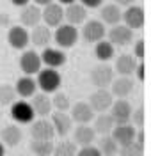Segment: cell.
I'll return each mask as SVG.
<instances>
[{
  "mask_svg": "<svg viewBox=\"0 0 151 156\" xmlns=\"http://www.w3.org/2000/svg\"><path fill=\"white\" fill-rule=\"evenodd\" d=\"M78 30L75 25H70V23H60L59 27H55V34H53V41L55 44L59 46L60 50H68L73 48L77 43H78Z\"/></svg>",
  "mask_w": 151,
  "mask_h": 156,
  "instance_id": "1",
  "label": "cell"
},
{
  "mask_svg": "<svg viewBox=\"0 0 151 156\" xmlns=\"http://www.w3.org/2000/svg\"><path fill=\"white\" fill-rule=\"evenodd\" d=\"M38 87L46 92V94H52V92H57L62 85V78H60L59 71H55L53 68H46V69H39L38 71V80H36Z\"/></svg>",
  "mask_w": 151,
  "mask_h": 156,
  "instance_id": "2",
  "label": "cell"
},
{
  "mask_svg": "<svg viewBox=\"0 0 151 156\" xmlns=\"http://www.w3.org/2000/svg\"><path fill=\"white\" fill-rule=\"evenodd\" d=\"M41 20L45 21L46 27H59L60 23H64V5H60L59 2H50L46 5H43L41 9Z\"/></svg>",
  "mask_w": 151,
  "mask_h": 156,
  "instance_id": "3",
  "label": "cell"
},
{
  "mask_svg": "<svg viewBox=\"0 0 151 156\" xmlns=\"http://www.w3.org/2000/svg\"><path fill=\"white\" fill-rule=\"evenodd\" d=\"M114 73H116L114 68H110L107 62H101V64H98V66H94L91 69V82H92L94 87L107 89L114 80Z\"/></svg>",
  "mask_w": 151,
  "mask_h": 156,
  "instance_id": "4",
  "label": "cell"
},
{
  "mask_svg": "<svg viewBox=\"0 0 151 156\" xmlns=\"http://www.w3.org/2000/svg\"><path fill=\"white\" fill-rule=\"evenodd\" d=\"M11 117L16 124H30L34 121V108L27 101H13L11 103Z\"/></svg>",
  "mask_w": 151,
  "mask_h": 156,
  "instance_id": "5",
  "label": "cell"
},
{
  "mask_svg": "<svg viewBox=\"0 0 151 156\" xmlns=\"http://www.w3.org/2000/svg\"><path fill=\"white\" fill-rule=\"evenodd\" d=\"M121 21H124L126 27H130L131 30H137L144 27V21H146V12L141 5L137 4H131L128 7H124V12H123V18Z\"/></svg>",
  "mask_w": 151,
  "mask_h": 156,
  "instance_id": "6",
  "label": "cell"
},
{
  "mask_svg": "<svg viewBox=\"0 0 151 156\" xmlns=\"http://www.w3.org/2000/svg\"><path fill=\"white\" fill-rule=\"evenodd\" d=\"M107 36V29H105V23L101 20H89V21H84V27H82V37L85 39L87 43H98Z\"/></svg>",
  "mask_w": 151,
  "mask_h": 156,
  "instance_id": "7",
  "label": "cell"
},
{
  "mask_svg": "<svg viewBox=\"0 0 151 156\" xmlns=\"http://www.w3.org/2000/svg\"><path fill=\"white\" fill-rule=\"evenodd\" d=\"M133 37H135L133 30L126 25H121V23L112 25V29L109 30V41L114 46H128L133 43Z\"/></svg>",
  "mask_w": 151,
  "mask_h": 156,
  "instance_id": "8",
  "label": "cell"
},
{
  "mask_svg": "<svg viewBox=\"0 0 151 156\" xmlns=\"http://www.w3.org/2000/svg\"><path fill=\"white\" fill-rule=\"evenodd\" d=\"M110 114L109 115L114 119L116 124H124V122H130V115H131V105L124 99V98H119L117 101H112L110 105Z\"/></svg>",
  "mask_w": 151,
  "mask_h": 156,
  "instance_id": "9",
  "label": "cell"
},
{
  "mask_svg": "<svg viewBox=\"0 0 151 156\" xmlns=\"http://www.w3.org/2000/svg\"><path fill=\"white\" fill-rule=\"evenodd\" d=\"M112 101H114V96L110 94V90H107V89H96L92 94L89 96V103L91 108L94 110V112H107L109 108H110Z\"/></svg>",
  "mask_w": 151,
  "mask_h": 156,
  "instance_id": "10",
  "label": "cell"
},
{
  "mask_svg": "<svg viewBox=\"0 0 151 156\" xmlns=\"http://www.w3.org/2000/svg\"><path fill=\"white\" fill-rule=\"evenodd\" d=\"M41 66H43V62H41V57L38 51L25 50L20 55V69L25 75H36L41 69Z\"/></svg>",
  "mask_w": 151,
  "mask_h": 156,
  "instance_id": "11",
  "label": "cell"
},
{
  "mask_svg": "<svg viewBox=\"0 0 151 156\" xmlns=\"http://www.w3.org/2000/svg\"><path fill=\"white\" fill-rule=\"evenodd\" d=\"M7 43L14 50H25L27 44H30L29 32L23 25H14L7 30Z\"/></svg>",
  "mask_w": 151,
  "mask_h": 156,
  "instance_id": "12",
  "label": "cell"
},
{
  "mask_svg": "<svg viewBox=\"0 0 151 156\" xmlns=\"http://www.w3.org/2000/svg\"><path fill=\"white\" fill-rule=\"evenodd\" d=\"M30 136L32 140H53L55 136V129H53V124L50 121H45V119H39V121H32L30 122Z\"/></svg>",
  "mask_w": 151,
  "mask_h": 156,
  "instance_id": "13",
  "label": "cell"
},
{
  "mask_svg": "<svg viewBox=\"0 0 151 156\" xmlns=\"http://www.w3.org/2000/svg\"><path fill=\"white\" fill-rule=\"evenodd\" d=\"M64 20H66V23L75 25V27L77 25H82L87 20V9L82 5L78 0L73 2V4H68L64 7Z\"/></svg>",
  "mask_w": 151,
  "mask_h": 156,
  "instance_id": "14",
  "label": "cell"
},
{
  "mask_svg": "<svg viewBox=\"0 0 151 156\" xmlns=\"http://www.w3.org/2000/svg\"><path fill=\"white\" fill-rule=\"evenodd\" d=\"M29 39H30V44H34L36 48H46V46H50L53 34H52L50 27L36 25V27H32V34H29Z\"/></svg>",
  "mask_w": 151,
  "mask_h": 156,
  "instance_id": "15",
  "label": "cell"
},
{
  "mask_svg": "<svg viewBox=\"0 0 151 156\" xmlns=\"http://www.w3.org/2000/svg\"><path fill=\"white\" fill-rule=\"evenodd\" d=\"M20 23L23 27H36V25H39L41 21V7L39 5H36V4H27V5H23L20 7Z\"/></svg>",
  "mask_w": 151,
  "mask_h": 156,
  "instance_id": "16",
  "label": "cell"
},
{
  "mask_svg": "<svg viewBox=\"0 0 151 156\" xmlns=\"http://www.w3.org/2000/svg\"><path fill=\"white\" fill-rule=\"evenodd\" d=\"M71 121L73 122H77V124H89L91 121L94 119V110L91 108L89 103H75L73 107H71Z\"/></svg>",
  "mask_w": 151,
  "mask_h": 156,
  "instance_id": "17",
  "label": "cell"
},
{
  "mask_svg": "<svg viewBox=\"0 0 151 156\" xmlns=\"http://www.w3.org/2000/svg\"><path fill=\"white\" fill-rule=\"evenodd\" d=\"M39 57H41L43 64H46L48 68H53V69H57L66 64V53L60 48H50V46H46V48H43V53H41Z\"/></svg>",
  "mask_w": 151,
  "mask_h": 156,
  "instance_id": "18",
  "label": "cell"
},
{
  "mask_svg": "<svg viewBox=\"0 0 151 156\" xmlns=\"http://www.w3.org/2000/svg\"><path fill=\"white\" fill-rule=\"evenodd\" d=\"M110 133H112V138H114L119 146H128V144L133 142L137 131H135V128L131 126V124L124 122V124H116Z\"/></svg>",
  "mask_w": 151,
  "mask_h": 156,
  "instance_id": "19",
  "label": "cell"
},
{
  "mask_svg": "<svg viewBox=\"0 0 151 156\" xmlns=\"http://www.w3.org/2000/svg\"><path fill=\"white\" fill-rule=\"evenodd\" d=\"M135 82L130 76H121L117 80H112L110 83V94L116 98H126L133 92Z\"/></svg>",
  "mask_w": 151,
  "mask_h": 156,
  "instance_id": "20",
  "label": "cell"
},
{
  "mask_svg": "<svg viewBox=\"0 0 151 156\" xmlns=\"http://www.w3.org/2000/svg\"><path fill=\"white\" fill-rule=\"evenodd\" d=\"M0 138H2V142H4V146L16 147L21 142V138H23V131L20 129L18 124H7V126L2 128Z\"/></svg>",
  "mask_w": 151,
  "mask_h": 156,
  "instance_id": "21",
  "label": "cell"
},
{
  "mask_svg": "<svg viewBox=\"0 0 151 156\" xmlns=\"http://www.w3.org/2000/svg\"><path fill=\"white\" fill-rule=\"evenodd\" d=\"M50 122L53 124L55 135H59V136H66L71 131V128H73L71 117L68 115V114H64V112H55V114H52Z\"/></svg>",
  "mask_w": 151,
  "mask_h": 156,
  "instance_id": "22",
  "label": "cell"
},
{
  "mask_svg": "<svg viewBox=\"0 0 151 156\" xmlns=\"http://www.w3.org/2000/svg\"><path fill=\"white\" fill-rule=\"evenodd\" d=\"M75 144L77 146H91L94 140H96V131H94V128L89 126V124H78V126L75 128Z\"/></svg>",
  "mask_w": 151,
  "mask_h": 156,
  "instance_id": "23",
  "label": "cell"
},
{
  "mask_svg": "<svg viewBox=\"0 0 151 156\" xmlns=\"http://www.w3.org/2000/svg\"><path fill=\"white\" fill-rule=\"evenodd\" d=\"M14 90H16V96L23 98V99L25 98H32L36 94V90H38V83H36V80L30 76V75H25V76H21L16 82Z\"/></svg>",
  "mask_w": 151,
  "mask_h": 156,
  "instance_id": "24",
  "label": "cell"
},
{
  "mask_svg": "<svg viewBox=\"0 0 151 156\" xmlns=\"http://www.w3.org/2000/svg\"><path fill=\"white\" fill-rule=\"evenodd\" d=\"M30 105L34 108V114L39 117H46L50 115L52 112V99L48 98L46 92H41V94H34L32 96V101H30Z\"/></svg>",
  "mask_w": 151,
  "mask_h": 156,
  "instance_id": "25",
  "label": "cell"
},
{
  "mask_svg": "<svg viewBox=\"0 0 151 156\" xmlns=\"http://www.w3.org/2000/svg\"><path fill=\"white\" fill-rule=\"evenodd\" d=\"M100 16H101V21L105 25H117L121 23V18H123V11L117 4H107L103 5L100 11Z\"/></svg>",
  "mask_w": 151,
  "mask_h": 156,
  "instance_id": "26",
  "label": "cell"
},
{
  "mask_svg": "<svg viewBox=\"0 0 151 156\" xmlns=\"http://www.w3.org/2000/svg\"><path fill=\"white\" fill-rule=\"evenodd\" d=\"M137 68V58L133 55H128V53H123L116 58V66H114V71H117L121 76H130L131 73Z\"/></svg>",
  "mask_w": 151,
  "mask_h": 156,
  "instance_id": "27",
  "label": "cell"
},
{
  "mask_svg": "<svg viewBox=\"0 0 151 156\" xmlns=\"http://www.w3.org/2000/svg\"><path fill=\"white\" fill-rule=\"evenodd\" d=\"M94 57L100 62H109L114 57V44L110 41H105V39L94 43Z\"/></svg>",
  "mask_w": 151,
  "mask_h": 156,
  "instance_id": "28",
  "label": "cell"
},
{
  "mask_svg": "<svg viewBox=\"0 0 151 156\" xmlns=\"http://www.w3.org/2000/svg\"><path fill=\"white\" fill-rule=\"evenodd\" d=\"M116 126V122H114V119H112L109 114H105V112H101L100 115L96 117V121H94V131L96 133H100V135H110V131L114 129Z\"/></svg>",
  "mask_w": 151,
  "mask_h": 156,
  "instance_id": "29",
  "label": "cell"
},
{
  "mask_svg": "<svg viewBox=\"0 0 151 156\" xmlns=\"http://www.w3.org/2000/svg\"><path fill=\"white\" fill-rule=\"evenodd\" d=\"M98 149H100L101 156H109V154H117L119 151V144L112 138V135H103L98 142Z\"/></svg>",
  "mask_w": 151,
  "mask_h": 156,
  "instance_id": "30",
  "label": "cell"
},
{
  "mask_svg": "<svg viewBox=\"0 0 151 156\" xmlns=\"http://www.w3.org/2000/svg\"><path fill=\"white\" fill-rule=\"evenodd\" d=\"M30 151L36 156H52L53 153V142L52 140H32Z\"/></svg>",
  "mask_w": 151,
  "mask_h": 156,
  "instance_id": "31",
  "label": "cell"
},
{
  "mask_svg": "<svg viewBox=\"0 0 151 156\" xmlns=\"http://www.w3.org/2000/svg\"><path fill=\"white\" fill-rule=\"evenodd\" d=\"M77 151L78 147L75 142H70V140H62L57 146H53V156H77Z\"/></svg>",
  "mask_w": 151,
  "mask_h": 156,
  "instance_id": "32",
  "label": "cell"
},
{
  "mask_svg": "<svg viewBox=\"0 0 151 156\" xmlns=\"http://www.w3.org/2000/svg\"><path fill=\"white\" fill-rule=\"evenodd\" d=\"M52 108H55L57 112H68L71 108V101L68 94H62V92H55L52 98Z\"/></svg>",
  "mask_w": 151,
  "mask_h": 156,
  "instance_id": "33",
  "label": "cell"
},
{
  "mask_svg": "<svg viewBox=\"0 0 151 156\" xmlns=\"http://www.w3.org/2000/svg\"><path fill=\"white\" fill-rule=\"evenodd\" d=\"M16 99V90L13 85H0V107H7Z\"/></svg>",
  "mask_w": 151,
  "mask_h": 156,
  "instance_id": "34",
  "label": "cell"
},
{
  "mask_svg": "<svg viewBox=\"0 0 151 156\" xmlns=\"http://www.w3.org/2000/svg\"><path fill=\"white\" fill-rule=\"evenodd\" d=\"M142 151L144 147L131 142L128 146H119V151H117V156H142Z\"/></svg>",
  "mask_w": 151,
  "mask_h": 156,
  "instance_id": "35",
  "label": "cell"
},
{
  "mask_svg": "<svg viewBox=\"0 0 151 156\" xmlns=\"http://www.w3.org/2000/svg\"><path fill=\"white\" fill-rule=\"evenodd\" d=\"M144 108H137V110H131V115H130V121H133L135 126L142 128L144 126V121H146V115H144Z\"/></svg>",
  "mask_w": 151,
  "mask_h": 156,
  "instance_id": "36",
  "label": "cell"
},
{
  "mask_svg": "<svg viewBox=\"0 0 151 156\" xmlns=\"http://www.w3.org/2000/svg\"><path fill=\"white\" fill-rule=\"evenodd\" d=\"M77 156H101V153H100L98 147H94L91 144V146H84L82 149H78L77 151Z\"/></svg>",
  "mask_w": 151,
  "mask_h": 156,
  "instance_id": "37",
  "label": "cell"
},
{
  "mask_svg": "<svg viewBox=\"0 0 151 156\" xmlns=\"http://www.w3.org/2000/svg\"><path fill=\"white\" fill-rule=\"evenodd\" d=\"M133 57L139 58V60H142V58L146 57V44H144L142 39H139V41L133 44Z\"/></svg>",
  "mask_w": 151,
  "mask_h": 156,
  "instance_id": "38",
  "label": "cell"
},
{
  "mask_svg": "<svg viewBox=\"0 0 151 156\" xmlns=\"http://www.w3.org/2000/svg\"><path fill=\"white\" fill-rule=\"evenodd\" d=\"M78 2L85 9H96V7H101V4H103V0H78Z\"/></svg>",
  "mask_w": 151,
  "mask_h": 156,
  "instance_id": "39",
  "label": "cell"
},
{
  "mask_svg": "<svg viewBox=\"0 0 151 156\" xmlns=\"http://www.w3.org/2000/svg\"><path fill=\"white\" fill-rule=\"evenodd\" d=\"M133 73H137V76H139V80L141 82H144V64H137V68H135V71Z\"/></svg>",
  "mask_w": 151,
  "mask_h": 156,
  "instance_id": "40",
  "label": "cell"
},
{
  "mask_svg": "<svg viewBox=\"0 0 151 156\" xmlns=\"http://www.w3.org/2000/svg\"><path fill=\"white\" fill-rule=\"evenodd\" d=\"M114 4H117L119 7H128V5H131V4H135V0H116Z\"/></svg>",
  "mask_w": 151,
  "mask_h": 156,
  "instance_id": "41",
  "label": "cell"
},
{
  "mask_svg": "<svg viewBox=\"0 0 151 156\" xmlns=\"http://www.w3.org/2000/svg\"><path fill=\"white\" fill-rule=\"evenodd\" d=\"M30 0H11V4L13 5H16V7H23V5H27Z\"/></svg>",
  "mask_w": 151,
  "mask_h": 156,
  "instance_id": "42",
  "label": "cell"
},
{
  "mask_svg": "<svg viewBox=\"0 0 151 156\" xmlns=\"http://www.w3.org/2000/svg\"><path fill=\"white\" fill-rule=\"evenodd\" d=\"M32 2L41 7V5H46V4H50V2H53V0H32Z\"/></svg>",
  "mask_w": 151,
  "mask_h": 156,
  "instance_id": "43",
  "label": "cell"
},
{
  "mask_svg": "<svg viewBox=\"0 0 151 156\" xmlns=\"http://www.w3.org/2000/svg\"><path fill=\"white\" fill-rule=\"evenodd\" d=\"M60 5H68V4H73V2H77V0H57Z\"/></svg>",
  "mask_w": 151,
  "mask_h": 156,
  "instance_id": "44",
  "label": "cell"
},
{
  "mask_svg": "<svg viewBox=\"0 0 151 156\" xmlns=\"http://www.w3.org/2000/svg\"><path fill=\"white\" fill-rule=\"evenodd\" d=\"M0 156H5V146L0 142Z\"/></svg>",
  "mask_w": 151,
  "mask_h": 156,
  "instance_id": "45",
  "label": "cell"
},
{
  "mask_svg": "<svg viewBox=\"0 0 151 156\" xmlns=\"http://www.w3.org/2000/svg\"><path fill=\"white\" fill-rule=\"evenodd\" d=\"M109 156H117V154H109Z\"/></svg>",
  "mask_w": 151,
  "mask_h": 156,
  "instance_id": "46",
  "label": "cell"
}]
</instances>
